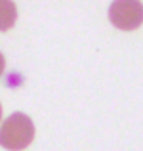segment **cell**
<instances>
[{
	"label": "cell",
	"instance_id": "7a4b0ae2",
	"mask_svg": "<svg viewBox=\"0 0 143 151\" xmlns=\"http://www.w3.org/2000/svg\"><path fill=\"white\" fill-rule=\"evenodd\" d=\"M109 21L120 31H136L143 23L141 0H113L109 6Z\"/></svg>",
	"mask_w": 143,
	"mask_h": 151
},
{
	"label": "cell",
	"instance_id": "5b68a950",
	"mask_svg": "<svg viewBox=\"0 0 143 151\" xmlns=\"http://www.w3.org/2000/svg\"><path fill=\"white\" fill-rule=\"evenodd\" d=\"M0 121H2V105H0Z\"/></svg>",
	"mask_w": 143,
	"mask_h": 151
},
{
	"label": "cell",
	"instance_id": "3957f363",
	"mask_svg": "<svg viewBox=\"0 0 143 151\" xmlns=\"http://www.w3.org/2000/svg\"><path fill=\"white\" fill-rule=\"evenodd\" d=\"M17 19V6L14 0H0V33L10 31Z\"/></svg>",
	"mask_w": 143,
	"mask_h": 151
},
{
	"label": "cell",
	"instance_id": "277c9868",
	"mask_svg": "<svg viewBox=\"0 0 143 151\" xmlns=\"http://www.w3.org/2000/svg\"><path fill=\"white\" fill-rule=\"evenodd\" d=\"M4 67H6V59H4V55L0 54V77H2V73H4Z\"/></svg>",
	"mask_w": 143,
	"mask_h": 151
},
{
	"label": "cell",
	"instance_id": "6da1fadb",
	"mask_svg": "<svg viewBox=\"0 0 143 151\" xmlns=\"http://www.w3.org/2000/svg\"><path fill=\"white\" fill-rule=\"evenodd\" d=\"M34 140V124L25 113H11L0 124V145L8 151H23Z\"/></svg>",
	"mask_w": 143,
	"mask_h": 151
}]
</instances>
